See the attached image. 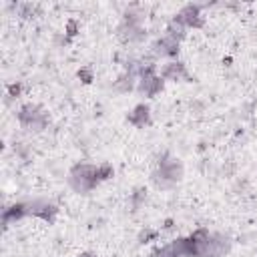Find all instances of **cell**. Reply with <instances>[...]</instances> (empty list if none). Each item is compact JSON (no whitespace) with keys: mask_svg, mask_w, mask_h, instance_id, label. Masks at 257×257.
<instances>
[{"mask_svg":"<svg viewBox=\"0 0 257 257\" xmlns=\"http://www.w3.org/2000/svg\"><path fill=\"white\" fill-rule=\"evenodd\" d=\"M181 179H183V163L179 159L165 155L159 161V169L153 173V183L159 189H169V187L177 185Z\"/></svg>","mask_w":257,"mask_h":257,"instance_id":"6da1fadb","label":"cell"},{"mask_svg":"<svg viewBox=\"0 0 257 257\" xmlns=\"http://www.w3.org/2000/svg\"><path fill=\"white\" fill-rule=\"evenodd\" d=\"M68 183L76 193H88L92 191L100 179H98V167L96 165H88V163H78L70 169L68 175Z\"/></svg>","mask_w":257,"mask_h":257,"instance_id":"7a4b0ae2","label":"cell"},{"mask_svg":"<svg viewBox=\"0 0 257 257\" xmlns=\"http://www.w3.org/2000/svg\"><path fill=\"white\" fill-rule=\"evenodd\" d=\"M229 249H231V241L227 235L211 233L203 243H197V257H225Z\"/></svg>","mask_w":257,"mask_h":257,"instance_id":"3957f363","label":"cell"},{"mask_svg":"<svg viewBox=\"0 0 257 257\" xmlns=\"http://www.w3.org/2000/svg\"><path fill=\"white\" fill-rule=\"evenodd\" d=\"M16 116H18L20 124H22L26 131H34V133H38V131H42V128L48 124V116H46V112H44L38 104H32V102L22 104Z\"/></svg>","mask_w":257,"mask_h":257,"instance_id":"277c9868","label":"cell"},{"mask_svg":"<svg viewBox=\"0 0 257 257\" xmlns=\"http://www.w3.org/2000/svg\"><path fill=\"white\" fill-rule=\"evenodd\" d=\"M173 20L179 22V24H183L185 28H203V24H205V20H203V16H201V6H197V4H187V6H183V8L175 14Z\"/></svg>","mask_w":257,"mask_h":257,"instance_id":"5b68a950","label":"cell"},{"mask_svg":"<svg viewBox=\"0 0 257 257\" xmlns=\"http://www.w3.org/2000/svg\"><path fill=\"white\" fill-rule=\"evenodd\" d=\"M118 32H120V36H122L124 40H128V42H133V40H141V38L145 36L143 28L139 26V18H135L133 14H126V18H124L122 26L118 28Z\"/></svg>","mask_w":257,"mask_h":257,"instance_id":"8992f818","label":"cell"},{"mask_svg":"<svg viewBox=\"0 0 257 257\" xmlns=\"http://www.w3.org/2000/svg\"><path fill=\"white\" fill-rule=\"evenodd\" d=\"M139 90H141L145 96H155L157 92L163 90V78L157 76V74H145V76H141V80H139Z\"/></svg>","mask_w":257,"mask_h":257,"instance_id":"52a82bcc","label":"cell"},{"mask_svg":"<svg viewBox=\"0 0 257 257\" xmlns=\"http://www.w3.org/2000/svg\"><path fill=\"white\" fill-rule=\"evenodd\" d=\"M153 48H155V54H159V56H177V52H179V40H175V38H171V36H163V38H159L155 44H153Z\"/></svg>","mask_w":257,"mask_h":257,"instance_id":"ba28073f","label":"cell"},{"mask_svg":"<svg viewBox=\"0 0 257 257\" xmlns=\"http://www.w3.org/2000/svg\"><path fill=\"white\" fill-rule=\"evenodd\" d=\"M161 78L163 80H181V78L191 80V76H189V72H187V68H185L183 62H169L161 70Z\"/></svg>","mask_w":257,"mask_h":257,"instance_id":"9c48e42d","label":"cell"},{"mask_svg":"<svg viewBox=\"0 0 257 257\" xmlns=\"http://www.w3.org/2000/svg\"><path fill=\"white\" fill-rule=\"evenodd\" d=\"M28 207H30V215L40 217V219H44V221H48V223H54V217H56V213H58V209H56L54 205L42 203V201H34V203L28 205Z\"/></svg>","mask_w":257,"mask_h":257,"instance_id":"30bf717a","label":"cell"},{"mask_svg":"<svg viewBox=\"0 0 257 257\" xmlns=\"http://www.w3.org/2000/svg\"><path fill=\"white\" fill-rule=\"evenodd\" d=\"M126 120L139 128H145L147 124H151V114H149V106L147 104H137L135 110L126 116Z\"/></svg>","mask_w":257,"mask_h":257,"instance_id":"8fae6325","label":"cell"},{"mask_svg":"<svg viewBox=\"0 0 257 257\" xmlns=\"http://www.w3.org/2000/svg\"><path fill=\"white\" fill-rule=\"evenodd\" d=\"M24 215H30V207L24 205V203H16V205L4 209V213H2V223L8 225L10 221H16V219H20V217H24Z\"/></svg>","mask_w":257,"mask_h":257,"instance_id":"7c38bea8","label":"cell"},{"mask_svg":"<svg viewBox=\"0 0 257 257\" xmlns=\"http://www.w3.org/2000/svg\"><path fill=\"white\" fill-rule=\"evenodd\" d=\"M112 165H108V163H102V165H98V179L100 181H106V179H110L112 177Z\"/></svg>","mask_w":257,"mask_h":257,"instance_id":"4fadbf2b","label":"cell"},{"mask_svg":"<svg viewBox=\"0 0 257 257\" xmlns=\"http://www.w3.org/2000/svg\"><path fill=\"white\" fill-rule=\"evenodd\" d=\"M78 78H80L84 84H90V82H92V70H90L88 66H86V68H80V70H78Z\"/></svg>","mask_w":257,"mask_h":257,"instance_id":"5bb4252c","label":"cell"},{"mask_svg":"<svg viewBox=\"0 0 257 257\" xmlns=\"http://www.w3.org/2000/svg\"><path fill=\"white\" fill-rule=\"evenodd\" d=\"M157 237H159V233H157V231L147 229V231H143V233L139 235V243H149L151 239H157Z\"/></svg>","mask_w":257,"mask_h":257,"instance_id":"9a60e30c","label":"cell"},{"mask_svg":"<svg viewBox=\"0 0 257 257\" xmlns=\"http://www.w3.org/2000/svg\"><path fill=\"white\" fill-rule=\"evenodd\" d=\"M76 32H78V24H76V20H68V22H66V36L72 38Z\"/></svg>","mask_w":257,"mask_h":257,"instance_id":"2e32d148","label":"cell"},{"mask_svg":"<svg viewBox=\"0 0 257 257\" xmlns=\"http://www.w3.org/2000/svg\"><path fill=\"white\" fill-rule=\"evenodd\" d=\"M34 14V6L32 4H20V16H32Z\"/></svg>","mask_w":257,"mask_h":257,"instance_id":"e0dca14e","label":"cell"},{"mask_svg":"<svg viewBox=\"0 0 257 257\" xmlns=\"http://www.w3.org/2000/svg\"><path fill=\"white\" fill-rule=\"evenodd\" d=\"M20 90H22V86H20V84H10V86H8L10 96H18V94H20Z\"/></svg>","mask_w":257,"mask_h":257,"instance_id":"ac0fdd59","label":"cell"},{"mask_svg":"<svg viewBox=\"0 0 257 257\" xmlns=\"http://www.w3.org/2000/svg\"><path fill=\"white\" fill-rule=\"evenodd\" d=\"M163 227H165V229H171V227H173V219H167V221H165V225H163Z\"/></svg>","mask_w":257,"mask_h":257,"instance_id":"d6986e66","label":"cell"},{"mask_svg":"<svg viewBox=\"0 0 257 257\" xmlns=\"http://www.w3.org/2000/svg\"><path fill=\"white\" fill-rule=\"evenodd\" d=\"M78 257H94V255H92V253H80Z\"/></svg>","mask_w":257,"mask_h":257,"instance_id":"ffe728a7","label":"cell"}]
</instances>
